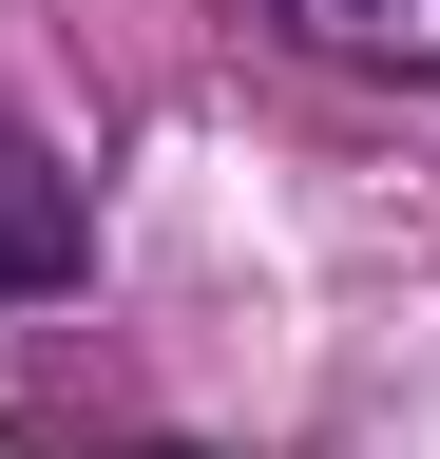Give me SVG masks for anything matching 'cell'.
<instances>
[{"label":"cell","instance_id":"obj_1","mask_svg":"<svg viewBox=\"0 0 440 459\" xmlns=\"http://www.w3.org/2000/svg\"><path fill=\"white\" fill-rule=\"evenodd\" d=\"M77 268H96V192L58 172V134L0 115V307H58Z\"/></svg>","mask_w":440,"mask_h":459},{"label":"cell","instance_id":"obj_2","mask_svg":"<svg viewBox=\"0 0 440 459\" xmlns=\"http://www.w3.org/2000/svg\"><path fill=\"white\" fill-rule=\"evenodd\" d=\"M325 57H364V77H440V0H288Z\"/></svg>","mask_w":440,"mask_h":459},{"label":"cell","instance_id":"obj_3","mask_svg":"<svg viewBox=\"0 0 440 459\" xmlns=\"http://www.w3.org/2000/svg\"><path fill=\"white\" fill-rule=\"evenodd\" d=\"M116 459H192V440H116Z\"/></svg>","mask_w":440,"mask_h":459}]
</instances>
